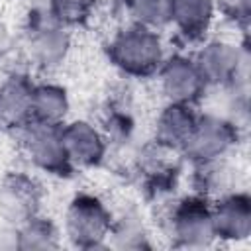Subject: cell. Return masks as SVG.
Listing matches in <instances>:
<instances>
[{
    "label": "cell",
    "mask_w": 251,
    "mask_h": 251,
    "mask_svg": "<svg viewBox=\"0 0 251 251\" xmlns=\"http://www.w3.org/2000/svg\"><path fill=\"white\" fill-rule=\"evenodd\" d=\"M222 14L239 25H247L251 14V0H216Z\"/></svg>",
    "instance_id": "obj_19"
},
{
    "label": "cell",
    "mask_w": 251,
    "mask_h": 251,
    "mask_svg": "<svg viewBox=\"0 0 251 251\" xmlns=\"http://www.w3.org/2000/svg\"><path fill=\"white\" fill-rule=\"evenodd\" d=\"M133 24L161 29L171 24L173 0H124Z\"/></svg>",
    "instance_id": "obj_17"
},
{
    "label": "cell",
    "mask_w": 251,
    "mask_h": 251,
    "mask_svg": "<svg viewBox=\"0 0 251 251\" xmlns=\"http://www.w3.org/2000/svg\"><path fill=\"white\" fill-rule=\"evenodd\" d=\"M69 108H71L69 94L63 86L53 82H41L33 86L31 122L61 126L69 116Z\"/></svg>",
    "instance_id": "obj_15"
},
{
    "label": "cell",
    "mask_w": 251,
    "mask_h": 251,
    "mask_svg": "<svg viewBox=\"0 0 251 251\" xmlns=\"http://www.w3.org/2000/svg\"><path fill=\"white\" fill-rule=\"evenodd\" d=\"M112 224L114 218L110 210L94 194H76L65 212V233L69 241L80 249L102 247L110 237Z\"/></svg>",
    "instance_id": "obj_4"
},
{
    "label": "cell",
    "mask_w": 251,
    "mask_h": 251,
    "mask_svg": "<svg viewBox=\"0 0 251 251\" xmlns=\"http://www.w3.org/2000/svg\"><path fill=\"white\" fill-rule=\"evenodd\" d=\"M16 247L24 251L35 249H57L59 247V231L55 224L47 218H39L37 214L16 226Z\"/></svg>",
    "instance_id": "obj_16"
},
{
    "label": "cell",
    "mask_w": 251,
    "mask_h": 251,
    "mask_svg": "<svg viewBox=\"0 0 251 251\" xmlns=\"http://www.w3.org/2000/svg\"><path fill=\"white\" fill-rule=\"evenodd\" d=\"M169 235L176 247L204 249L216 239L212 204L204 194L178 200L169 214Z\"/></svg>",
    "instance_id": "obj_5"
},
{
    "label": "cell",
    "mask_w": 251,
    "mask_h": 251,
    "mask_svg": "<svg viewBox=\"0 0 251 251\" xmlns=\"http://www.w3.org/2000/svg\"><path fill=\"white\" fill-rule=\"evenodd\" d=\"M45 6L59 24L71 27L84 24L92 16L96 0H47Z\"/></svg>",
    "instance_id": "obj_18"
},
{
    "label": "cell",
    "mask_w": 251,
    "mask_h": 251,
    "mask_svg": "<svg viewBox=\"0 0 251 251\" xmlns=\"http://www.w3.org/2000/svg\"><path fill=\"white\" fill-rule=\"evenodd\" d=\"M108 57L122 73L143 78L159 71L165 61V49L157 29L131 24L110 39Z\"/></svg>",
    "instance_id": "obj_1"
},
{
    "label": "cell",
    "mask_w": 251,
    "mask_h": 251,
    "mask_svg": "<svg viewBox=\"0 0 251 251\" xmlns=\"http://www.w3.org/2000/svg\"><path fill=\"white\" fill-rule=\"evenodd\" d=\"M157 75L161 90L169 102L194 106L202 100L208 88V82L204 80L194 57H186L180 53L165 59Z\"/></svg>",
    "instance_id": "obj_8"
},
{
    "label": "cell",
    "mask_w": 251,
    "mask_h": 251,
    "mask_svg": "<svg viewBox=\"0 0 251 251\" xmlns=\"http://www.w3.org/2000/svg\"><path fill=\"white\" fill-rule=\"evenodd\" d=\"M71 33L69 27L59 24L47 6L33 8L25 25V53L27 59L39 69L59 67L69 53Z\"/></svg>",
    "instance_id": "obj_2"
},
{
    "label": "cell",
    "mask_w": 251,
    "mask_h": 251,
    "mask_svg": "<svg viewBox=\"0 0 251 251\" xmlns=\"http://www.w3.org/2000/svg\"><path fill=\"white\" fill-rule=\"evenodd\" d=\"M214 16L216 0H173L171 24L188 41L202 39L210 31Z\"/></svg>",
    "instance_id": "obj_14"
},
{
    "label": "cell",
    "mask_w": 251,
    "mask_h": 251,
    "mask_svg": "<svg viewBox=\"0 0 251 251\" xmlns=\"http://www.w3.org/2000/svg\"><path fill=\"white\" fill-rule=\"evenodd\" d=\"M61 137L67 157L75 167H94L106 155V135L86 120L61 124Z\"/></svg>",
    "instance_id": "obj_10"
},
{
    "label": "cell",
    "mask_w": 251,
    "mask_h": 251,
    "mask_svg": "<svg viewBox=\"0 0 251 251\" xmlns=\"http://www.w3.org/2000/svg\"><path fill=\"white\" fill-rule=\"evenodd\" d=\"M41 202L39 184L22 173H10L0 180V216L12 224L20 226L27 218L35 216Z\"/></svg>",
    "instance_id": "obj_9"
},
{
    "label": "cell",
    "mask_w": 251,
    "mask_h": 251,
    "mask_svg": "<svg viewBox=\"0 0 251 251\" xmlns=\"http://www.w3.org/2000/svg\"><path fill=\"white\" fill-rule=\"evenodd\" d=\"M247 49L229 39H210L194 57L208 86L231 90L247 88Z\"/></svg>",
    "instance_id": "obj_3"
},
{
    "label": "cell",
    "mask_w": 251,
    "mask_h": 251,
    "mask_svg": "<svg viewBox=\"0 0 251 251\" xmlns=\"http://www.w3.org/2000/svg\"><path fill=\"white\" fill-rule=\"evenodd\" d=\"M237 139L239 129L233 120L218 114H198L194 129L186 145L182 147V153L194 165H204L226 157L235 147Z\"/></svg>",
    "instance_id": "obj_6"
},
{
    "label": "cell",
    "mask_w": 251,
    "mask_h": 251,
    "mask_svg": "<svg viewBox=\"0 0 251 251\" xmlns=\"http://www.w3.org/2000/svg\"><path fill=\"white\" fill-rule=\"evenodd\" d=\"M12 43H14V39H12V33L8 29V25L4 22H0V61L10 53Z\"/></svg>",
    "instance_id": "obj_20"
},
{
    "label": "cell",
    "mask_w": 251,
    "mask_h": 251,
    "mask_svg": "<svg viewBox=\"0 0 251 251\" xmlns=\"http://www.w3.org/2000/svg\"><path fill=\"white\" fill-rule=\"evenodd\" d=\"M198 120V114L194 112V106L188 104H176L169 102L155 122V141L159 147H165L169 151H182L186 145L194 124Z\"/></svg>",
    "instance_id": "obj_13"
},
{
    "label": "cell",
    "mask_w": 251,
    "mask_h": 251,
    "mask_svg": "<svg viewBox=\"0 0 251 251\" xmlns=\"http://www.w3.org/2000/svg\"><path fill=\"white\" fill-rule=\"evenodd\" d=\"M33 82L27 75L12 73L0 84V126L22 129L31 122Z\"/></svg>",
    "instance_id": "obj_12"
},
{
    "label": "cell",
    "mask_w": 251,
    "mask_h": 251,
    "mask_svg": "<svg viewBox=\"0 0 251 251\" xmlns=\"http://www.w3.org/2000/svg\"><path fill=\"white\" fill-rule=\"evenodd\" d=\"M20 137L24 153L37 169L59 176L69 175L73 171V165L63 145L61 126L29 122L20 129Z\"/></svg>",
    "instance_id": "obj_7"
},
{
    "label": "cell",
    "mask_w": 251,
    "mask_h": 251,
    "mask_svg": "<svg viewBox=\"0 0 251 251\" xmlns=\"http://www.w3.org/2000/svg\"><path fill=\"white\" fill-rule=\"evenodd\" d=\"M216 239L245 241L251 235V198L245 192L222 194L212 204Z\"/></svg>",
    "instance_id": "obj_11"
}]
</instances>
